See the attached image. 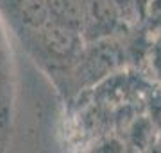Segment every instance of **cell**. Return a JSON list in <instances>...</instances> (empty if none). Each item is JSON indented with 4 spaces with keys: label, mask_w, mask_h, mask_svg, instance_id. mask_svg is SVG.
Returning <instances> with one entry per match:
<instances>
[{
    "label": "cell",
    "mask_w": 161,
    "mask_h": 153,
    "mask_svg": "<svg viewBox=\"0 0 161 153\" xmlns=\"http://www.w3.org/2000/svg\"><path fill=\"white\" fill-rule=\"evenodd\" d=\"M18 39L32 61L54 80L59 89L64 91L72 68L86 43L80 30L50 20L36 30L18 34Z\"/></svg>",
    "instance_id": "obj_1"
},
{
    "label": "cell",
    "mask_w": 161,
    "mask_h": 153,
    "mask_svg": "<svg viewBox=\"0 0 161 153\" xmlns=\"http://www.w3.org/2000/svg\"><path fill=\"white\" fill-rule=\"evenodd\" d=\"M115 38L116 36H111L84 43L82 52L68 77L64 87L66 93H79L82 89H90L115 71L118 61L122 59L120 45L116 43Z\"/></svg>",
    "instance_id": "obj_2"
},
{
    "label": "cell",
    "mask_w": 161,
    "mask_h": 153,
    "mask_svg": "<svg viewBox=\"0 0 161 153\" xmlns=\"http://www.w3.org/2000/svg\"><path fill=\"white\" fill-rule=\"evenodd\" d=\"M125 27L115 0H84L82 11V38L84 41H97L111 38Z\"/></svg>",
    "instance_id": "obj_3"
},
{
    "label": "cell",
    "mask_w": 161,
    "mask_h": 153,
    "mask_svg": "<svg viewBox=\"0 0 161 153\" xmlns=\"http://www.w3.org/2000/svg\"><path fill=\"white\" fill-rule=\"evenodd\" d=\"M0 11L16 36L36 30L52 20L45 0H0Z\"/></svg>",
    "instance_id": "obj_4"
},
{
    "label": "cell",
    "mask_w": 161,
    "mask_h": 153,
    "mask_svg": "<svg viewBox=\"0 0 161 153\" xmlns=\"http://www.w3.org/2000/svg\"><path fill=\"white\" fill-rule=\"evenodd\" d=\"M52 20L64 23L77 30L82 28V11L84 0H45ZM82 34V32H80Z\"/></svg>",
    "instance_id": "obj_5"
},
{
    "label": "cell",
    "mask_w": 161,
    "mask_h": 153,
    "mask_svg": "<svg viewBox=\"0 0 161 153\" xmlns=\"http://www.w3.org/2000/svg\"><path fill=\"white\" fill-rule=\"evenodd\" d=\"M11 100V73H9V52L0 25V121L7 118Z\"/></svg>",
    "instance_id": "obj_6"
},
{
    "label": "cell",
    "mask_w": 161,
    "mask_h": 153,
    "mask_svg": "<svg viewBox=\"0 0 161 153\" xmlns=\"http://www.w3.org/2000/svg\"><path fill=\"white\" fill-rule=\"evenodd\" d=\"M147 20L149 22H161V0H150Z\"/></svg>",
    "instance_id": "obj_7"
}]
</instances>
